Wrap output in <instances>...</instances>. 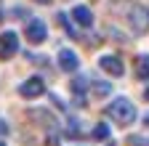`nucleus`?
<instances>
[{"mask_svg": "<svg viewBox=\"0 0 149 146\" xmlns=\"http://www.w3.org/2000/svg\"><path fill=\"white\" fill-rule=\"evenodd\" d=\"M107 114L115 120L117 125H130V122L136 120V106H133L130 98H123L120 96V98H115V101L107 106Z\"/></svg>", "mask_w": 149, "mask_h": 146, "instance_id": "nucleus-1", "label": "nucleus"}, {"mask_svg": "<svg viewBox=\"0 0 149 146\" xmlns=\"http://www.w3.org/2000/svg\"><path fill=\"white\" fill-rule=\"evenodd\" d=\"M125 19H128V27L133 35H144L149 32V8L141 6V3H130L128 11H125Z\"/></svg>", "mask_w": 149, "mask_h": 146, "instance_id": "nucleus-2", "label": "nucleus"}, {"mask_svg": "<svg viewBox=\"0 0 149 146\" xmlns=\"http://www.w3.org/2000/svg\"><path fill=\"white\" fill-rule=\"evenodd\" d=\"M19 53V35L13 32V29H8V32H3L0 35V59H13Z\"/></svg>", "mask_w": 149, "mask_h": 146, "instance_id": "nucleus-3", "label": "nucleus"}, {"mask_svg": "<svg viewBox=\"0 0 149 146\" xmlns=\"http://www.w3.org/2000/svg\"><path fill=\"white\" fill-rule=\"evenodd\" d=\"M43 93H45L43 77H29V80H24L22 85H19V96H22V98H37Z\"/></svg>", "mask_w": 149, "mask_h": 146, "instance_id": "nucleus-4", "label": "nucleus"}, {"mask_svg": "<svg viewBox=\"0 0 149 146\" xmlns=\"http://www.w3.org/2000/svg\"><path fill=\"white\" fill-rule=\"evenodd\" d=\"M45 37H48V27H45L40 19H32V21L27 24V40L37 45V43H43Z\"/></svg>", "mask_w": 149, "mask_h": 146, "instance_id": "nucleus-5", "label": "nucleus"}, {"mask_svg": "<svg viewBox=\"0 0 149 146\" xmlns=\"http://www.w3.org/2000/svg\"><path fill=\"white\" fill-rule=\"evenodd\" d=\"M99 66L107 72V75H112V77H123L125 75V66H123V61L117 56H101L99 59Z\"/></svg>", "mask_w": 149, "mask_h": 146, "instance_id": "nucleus-6", "label": "nucleus"}, {"mask_svg": "<svg viewBox=\"0 0 149 146\" xmlns=\"http://www.w3.org/2000/svg\"><path fill=\"white\" fill-rule=\"evenodd\" d=\"M59 66H61L64 72H77V66H80L77 53L69 51V48H61V51H59Z\"/></svg>", "mask_w": 149, "mask_h": 146, "instance_id": "nucleus-7", "label": "nucleus"}, {"mask_svg": "<svg viewBox=\"0 0 149 146\" xmlns=\"http://www.w3.org/2000/svg\"><path fill=\"white\" fill-rule=\"evenodd\" d=\"M72 19L77 21L80 27H93V13H91V8H85V6H74V8H72Z\"/></svg>", "mask_w": 149, "mask_h": 146, "instance_id": "nucleus-8", "label": "nucleus"}, {"mask_svg": "<svg viewBox=\"0 0 149 146\" xmlns=\"http://www.w3.org/2000/svg\"><path fill=\"white\" fill-rule=\"evenodd\" d=\"M136 77L139 80H149V53L136 59Z\"/></svg>", "mask_w": 149, "mask_h": 146, "instance_id": "nucleus-9", "label": "nucleus"}, {"mask_svg": "<svg viewBox=\"0 0 149 146\" xmlns=\"http://www.w3.org/2000/svg\"><path fill=\"white\" fill-rule=\"evenodd\" d=\"M93 138H96V141H107L109 138V125L107 122H99L96 127H93Z\"/></svg>", "mask_w": 149, "mask_h": 146, "instance_id": "nucleus-10", "label": "nucleus"}, {"mask_svg": "<svg viewBox=\"0 0 149 146\" xmlns=\"http://www.w3.org/2000/svg\"><path fill=\"white\" fill-rule=\"evenodd\" d=\"M93 93H96V96H109L112 93V85L109 82H93Z\"/></svg>", "mask_w": 149, "mask_h": 146, "instance_id": "nucleus-11", "label": "nucleus"}, {"mask_svg": "<svg viewBox=\"0 0 149 146\" xmlns=\"http://www.w3.org/2000/svg\"><path fill=\"white\" fill-rule=\"evenodd\" d=\"M59 21L64 24V29H67V35H69V37H77V32H74V27L67 21V13H59Z\"/></svg>", "mask_w": 149, "mask_h": 146, "instance_id": "nucleus-12", "label": "nucleus"}, {"mask_svg": "<svg viewBox=\"0 0 149 146\" xmlns=\"http://www.w3.org/2000/svg\"><path fill=\"white\" fill-rule=\"evenodd\" d=\"M72 90L80 96L83 90H85V77H74V80H72Z\"/></svg>", "mask_w": 149, "mask_h": 146, "instance_id": "nucleus-13", "label": "nucleus"}, {"mask_svg": "<svg viewBox=\"0 0 149 146\" xmlns=\"http://www.w3.org/2000/svg\"><path fill=\"white\" fill-rule=\"evenodd\" d=\"M6 133H8V125H6L3 120H0V136H6Z\"/></svg>", "mask_w": 149, "mask_h": 146, "instance_id": "nucleus-14", "label": "nucleus"}, {"mask_svg": "<svg viewBox=\"0 0 149 146\" xmlns=\"http://www.w3.org/2000/svg\"><path fill=\"white\" fill-rule=\"evenodd\" d=\"M144 98H146V101H149V88H146V90H144Z\"/></svg>", "mask_w": 149, "mask_h": 146, "instance_id": "nucleus-15", "label": "nucleus"}, {"mask_svg": "<svg viewBox=\"0 0 149 146\" xmlns=\"http://www.w3.org/2000/svg\"><path fill=\"white\" fill-rule=\"evenodd\" d=\"M144 122H146V127H149V114H146V120H144Z\"/></svg>", "mask_w": 149, "mask_h": 146, "instance_id": "nucleus-16", "label": "nucleus"}, {"mask_svg": "<svg viewBox=\"0 0 149 146\" xmlns=\"http://www.w3.org/2000/svg\"><path fill=\"white\" fill-rule=\"evenodd\" d=\"M37 3H51V0H37Z\"/></svg>", "mask_w": 149, "mask_h": 146, "instance_id": "nucleus-17", "label": "nucleus"}, {"mask_svg": "<svg viewBox=\"0 0 149 146\" xmlns=\"http://www.w3.org/2000/svg\"><path fill=\"white\" fill-rule=\"evenodd\" d=\"M0 146H6V143H3V141H0Z\"/></svg>", "mask_w": 149, "mask_h": 146, "instance_id": "nucleus-18", "label": "nucleus"}, {"mask_svg": "<svg viewBox=\"0 0 149 146\" xmlns=\"http://www.w3.org/2000/svg\"><path fill=\"white\" fill-rule=\"evenodd\" d=\"M107 146H115V143H107Z\"/></svg>", "mask_w": 149, "mask_h": 146, "instance_id": "nucleus-19", "label": "nucleus"}]
</instances>
